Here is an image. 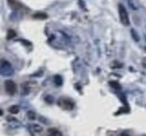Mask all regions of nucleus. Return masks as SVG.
<instances>
[{"instance_id":"1a4fd4ad","label":"nucleus","mask_w":146,"mask_h":136,"mask_svg":"<svg viewBox=\"0 0 146 136\" xmlns=\"http://www.w3.org/2000/svg\"><path fill=\"white\" fill-rule=\"evenodd\" d=\"M47 17V15H45V14H36V15H34V18H46Z\"/></svg>"},{"instance_id":"ddd939ff","label":"nucleus","mask_w":146,"mask_h":136,"mask_svg":"<svg viewBox=\"0 0 146 136\" xmlns=\"http://www.w3.org/2000/svg\"><path fill=\"white\" fill-rule=\"evenodd\" d=\"M145 52H146V48H145Z\"/></svg>"},{"instance_id":"9d476101","label":"nucleus","mask_w":146,"mask_h":136,"mask_svg":"<svg viewBox=\"0 0 146 136\" xmlns=\"http://www.w3.org/2000/svg\"><path fill=\"white\" fill-rule=\"evenodd\" d=\"M16 36V33L14 32V31H9L8 32V38H13V37H15Z\"/></svg>"},{"instance_id":"423d86ee","label":"nucleus","mask_w":146,"mask_h":136,"mask_svg":"<svg viewBox=\"0 0 146 136\" xmlns=\"http://www.w3.org/2000/svg\"><path fill=\"white\" fill-rule=\"evenodd\" d=\"M47 136H62V134H61L57 129H55V128H51V129L48 131V135Z\"/></svg>"},{"instance_id":"20e7f679","label":"nucleus","mask_w":146,"mask_h":136,"mask_svg":"<svg viewBox=\"0 0 146 136\" xmlns=\"http://www.w3.org/2000/svg\"><path fill=\"white\" fill-rule=\"evenodd\" d=\"M58 105H61V107H63L64 109H72L73 108V102L71 101V99H66L63 98L58 101Z\"/></svg>"},{"instance_id":"7ed1b4c3","label":"nucleus","mask_w":146,"mask_h":136,"mask_svg":"<svg viewBox=\"0 0 146 136\" xmlns=\"http://www.w3.org/2000/svg\"><path fill=\"white\" fill-rule=\"evenodd\" d=\"M5 89H6V92L8 95H10V96L15 95V92H16V84H15V82L11 81V80L6 81L5 82Z\"/></svg>"},{"instance_id":"f03ea898","label":"nucleus","mask_w":146,"mask_h":136,"mask_svg":"<svg viewBox=\"0 0 146 136\" xmlns=\"http://www.w3.org/2000/svg\"><path fill=\"white\" fill-rule=\"evenodd\" d=\"M13 72H14V70H13L11 64H10L8 61L2 60V61H1V73H2L3 76H11Z\"/></svg>"},{"instance_id":"0eeeda50","label":"nucleus","mask_w":146,"mask_h":136,"mask_svg":"<svg viewBox=\"0 0 146 136\" xmlns=\"http://www.w3.org/2000/svg\"><path fill=\"white\" fill-rule=\"evenodd\" d=\"M18 110H19V107L18 106H11L10 108H9V111L11 113V114H16V113H18Z\"/></svg>"},{"instance_id":"39448f33","label":"nucleus","mask_w":146,"mask_h":136,"mask_svg":"<svg viewBox=\"0 0 146 136\" xmlns=\"http://www.w3.org/2000/svg\"><path fill=\"white\" fill-rule=\"evenodd\" d=\"M8 3H9V6H10L13 9H15V10H17L18 8L21 7V5L18 3L16 0H8Z\"/></svg>"},{"instance_id":"6e6552de","label":"nucleus","mask_w":146,"mask_h":136,"mask_svg":"<svg viewBox=\"0 0 146 136\" xmlns=\"http://www.w3.org/2000/svg\"><path fill=\"white\" fill-rule=\"evenodd\" d=\"M130 33H131L133 37H134V39H135L136 42H138V40H139V36H138V34H137V33H136L134 29H131V31H130Z\"/></svg>"},{"instance_id":"9b49d317","label":"nucleus","mask_w":146,"mask_h":136,"mask_svg":"<svg viewBox=\"0 0 146 136\" xmlns=\"http://www.w3.org/2000/svg\"><path fill=\"white\" fill-rule=\"evenodd\" d=\"M28 116L32 117V119H34V117H35V114H32V113H28Z\"/></svg>"},{"instance_id":"f8f14e48","label":"nucleus","mask_w":146,"mask_h":136,"mask_svg":"<svg viewBox=\"0 0 146 136\" xmlns=\"http://www.w3.org/2000/svg\"><path fill=\"white\" fill-rule=\"evenodd\" d=\"M120 136H128V135H125V134H124V135H120Z\"/></svg>"},{"instance_id":"f257e3e1","label":"nucleus","mask_w":146,"mask_h":136,"mask_svg":"<svg viewBox=\"0 0 146 136\" xmlns=\"http://www.w3.org/2000/svg\"><path fill=\"white\" fill-rule=\"evenodd\" d=\"M118 9H119V17H120V21L123 23V25L128 26V25H129V17H128L127 10L125 9V7H124L123 5H119Z\"/></svg>"}]
</instances>
